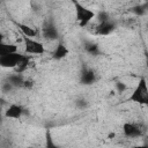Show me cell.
Here are the masks:
<instances>
[{
  "label": "cell",
  "instance_id": "obj_1",
  "mask_svg": "<svg viewBox=\"0 0 148 148\" xmlns=\"http://www.w3.org/2000/svg\"><path fill=\"white\" fill-rule=\"evenodd\" d=\"M128 101L138 103V104L148 103V87H147V81L145 77H141L139 80V83L132 91L131 96L128 97Z\"/></svg>",
  "mask_w": 148,
  "mask_h": 148
},
{
  "label": "cell",
  "instance_id": "obj_2",
  "mask_svg": "<svg viewBox=\"0 0 148 148\" xmlns=\"http://www.w3.org/2000/svg\"><path fill=\"white\" fill-rule=\"evenodd\" d=\"M74 8H75V17L80 23V25L82 27H86L87 24H89L96 16L94 10L83 6L79 1H74Z\"/></svg>",
  "mask_w": 148,
  "mask_h": 148
},
{
  "label": "cell",
  "instance_id": "obj_3",
  "mask_svg": "<svg viewBox=\"0 0 148 148\" xmlns=\"http://www.w3.org/2000/svg\"><path fill=\"white\" fill-rule=\"evenodd\" d=\"M23 43H24V50L25 53L28 54H43L45 53V46L42 42L35 39V38H29L23 36Z\"/></svg>",
  "mask_w": 148,
  "mask_h": 148
},
{
  "label": "cell",
  "instance_id": "obj_4",
  "mask_svg": "<svg viewBox=\"0 0 148 148\" xmlns=\"http://www.w3.org/2000/svg\"><path fill=\"white\" fill-rule=\"evenodd\" d=\"M22 58H23V54H21L18 52L7 54V56H2V57H0V67L15 69V67L18 65V62L21 61Z\"/></svg>",
  "mask_w": 148,
  "mask_h": 148
},
{
  "label": "cell",
  "instance_id": "obj_5",
  "mask_svg": "<svg viewBox=\"0 0 148 148\" xmlns=\"http://www.w3.org/2000/svg\"><path fill=\"white\" fill-rule=\"evenodd\" d=\"M123 132H124L125 136L133 139V138H139L140 135H142L143 130L141 128L140 125H138V124H135V123L126 121V123L123 125Z\"/></svg>",
  "mask_w": 148,
  "mask_h": 148
},
{
  "label": "cell",
  "instance_id": "obj_6",
  "mask_svg": "<svg viewBox=\"0 0 148 148\" xmlns=\"http://www.w3.org/2000/svg\"><path fill=\"white\" fill-rule=\"evenodd\" d=\"M116 27H117L116 22L112 21L111 18H109L106 21H103V22L98 23V25L96 27V34L99 35V36H108L111 32H113Z\"/></svg>",
  "mask_w": 148,
  "mask_h": 148
},
{
  "label": "cell",
  "instance_id": "obj_7",
  "mask_svg": "<svg viewBox=\"0 0 148 148\" xmlns=\"http://www.w3.org/2000/svg\"><path fill=\"white\" fill-rule=\"evenodd\" d=\"M24 112V109L22 105L12 103L6 110H5V118L7 119H20Z\"/></svg>",
  "mask_w": 148,
  "mask_h": 148
},
{
  "label": "cell",
  "instance_id": "obj_8",
  "mask_svg": "<svg viewBox=\"0 0 148 148\" xmlns=\"http://www.w3.org/2000/svg\"><path fill=\"white\" fill-rule=\"evenodd\" d=\"M42 34H43V37L47 40H54L59 37V32L57 30V28L53 25V24H46L43 30H42Z\"/></svg>",
  "mask_w": 148,
  "mask_h": 148
},
{
  "label": "cell",
  "instance_id": "obj_9",
  "mask_svg": "<svg viewBox=\"0 0 148 148\" xmlns=\"http://www.w3.org/2000/svg\"><path fill=\"white\" fill-rule=\"evenodd\" d=\"M68 53H69V50L67 49V46L62 43H59L52 52V58L54 60H61V59L66 58L68 56Z\"/></svg>",
  "mask_w": 148,
  "mask_h": 148
},
{
  "label": "cell",
  "instance_id": "obj_10",
  "mask_svg": "<svg viewBox=\"0 0 148 148\" xmlns=\"http://www.w3.org/2000/svg\"><path fill=\"white\" fill-rule=\"evenodd\" d=\"M18 50L16 44H12V43H1L0 44V57L2 56H7V54H12V53H16Z\"/></svg>",
  "mask_w": 148,
  "mask_h": 148
},
{
  "label": "cell",
  "instance_id": "obj_11",
  "mask_svg": "<svg viewBox=\"0 0 148 148\" xmlns=\"http://www.w3.org/2000/svg\"><path fill=\"white\" fill-rule=\"evenodd\" d=\"M96 81V74L92 69H84L81 74V82L83 84H92Z\"/></svg>",
  "mask_w": 148,
  "mask_h": 148
},
{
  "label": "cell",
  "instance_id": "obj_12",
  "mask_svg": "<svg viewBox=\"0 0 148 148\" xmlns=\"http://www.w3.org/2000/svg\"><path fill=\"white\" fill-rule=\"evenodd\" d=\"M17 27H18V29L21 30V32H22V35H23L24 37L34 38V37H36V36H37V31H36L32 27H30V25H28V24L17 23Z\"/></svg>",
  "mask_w": 148,
  "mask_h": 148
},
{
  "label": "cell",
  "instance_id": "obj_13",
  "mask_svg": "<svg viewBox=\"0 0 148 148\" xmlns=\"http://www.w3.org/2000/svg\"><path fill=\"white\" fill-rule=\"evenodd\" d=\"M23 80H24V77H23L21 74L15 73V74H13V75L8 76L7 82H8L13 88H18V87H22Z\"/></svg>",
  "mask_w": 148,
  "mask_h": 148
},
{
  "label": "cell",
  "instance_id": "obj_14",
  "mask_svg": "<svg viewBox=\"0 0 148 148\" xmlns=\"http://www.w3.org/2000/svg\"><path fill=\"white\" fill-rule=\"evenodd\" d=\"M29 64H30V58L28 56H23V58L21 59V61L18 62V65L15 67V72L18 73V74H22L23 72H25L29 67Z\"/></svg>",
  "mask_w": 148,
  "mask_h": 148
},
{
  "label": "cell",
  "instance_id": "obj_15",
  "mask_svg": "<svg viewBox=\"0 0 148 148\" xmlns=\"http://www.w3.org/2000/svg\"><path fill=\"white\" fill-rule=\"evenodd\" d=\"M45 148H60L59 146H57V145L54 143V141H53V139H52L50 132L46 133V146H45Z\"/></svg>",
  "mask_w": 148,
  "mask_h": 148
},
{
  "label": "cell",
  "instance_id": "obj_16",
  "mask_svg": "<svg viewBox=\"0 0 148 148\" xmlns=\"http://www.w3.org/2000/svg\"><path fill=\"white\" fill-rule=\"evenodd\" d=\"M34 86H35V82H34V80H31V79H24V80H23L22 87H23L24 89H27V90H30V89H32V88H34Z\"/></svg>",
  "mask_w": 148,
  "mask_h": 148
},
{
  "label": "cell",
  "instance_id": "obj_17",
  "mask_svg": "<svg viewBox=\"0 0 148 148\" xmlns=\"http://www.w3.org/2000/svg\"><path fill=\"white\" fill-rule=\"evenodd\" d=\"M87 51L89 52V53H97V51H98V47H97V45L96 44H90V45H88L87 46Z\"/></svg>",
  "mask_w": 148,
  "mask_h": 148
},
{
  "label": "cell",
  "instance_id": "obj_18",
  "mask_svg": "<svg viewBox=\"0 0 148 148\" xmlns=\"http://www.w3.org/2000/svg\"><path fill=\"white\" fill-rule=\"evenodd\" d=\"M133 148H148V146H146V145H139V146H134Z\"/></svg>",
  "mask_w": 148,
  "mask_h": 148
},
{
  "label": "cell",
  "instance_id": "obj_19",
  "mask_svg": "<svg viewBox=\"0 0 148 148\" xmlns=\"http://www.w3.org/2000/svg\"><path fill=\"white\" fill-rule=\"evenodd\" d=\"M1 43H3V35L0 32V44H1Z\"/></svg>",
  "mask_w": 148,
  "mask_h": 148
},
{
  "label": "cell",
  "instance_id": "obj_20",
  "mask_svg": "<svg viewBox=\"0 0 148 148\" xmlns=\"http://www.w3.org/2000/svg\"><path fill=\"white\" fill-rule=\"evenodd\" d=\"M28 148H32V147H28Z\"/></svg>",
  "mask_w": 148,
  "mask_h": 148
}]
</instances>
